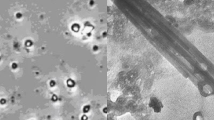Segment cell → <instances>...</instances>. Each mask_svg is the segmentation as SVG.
Here are the masks:
<instances>
[{"instance_id": "6da1fadb", "label": "cell", "mask_w": 214, "mask_h": 120, "mask_svg": "<svg viewBox=\"0 0 214 120\" xmlns=\"http://www.w3.org/2000/svg\"><path fill=\"white\" fill-rule=\"evenodd\" d=\"M193 120H204L203 115L201 112H196L193 114Z\"/></svg>"}]
</instances>
